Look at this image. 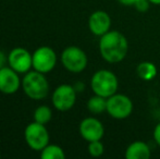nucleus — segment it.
Masks as SVG:
<instances>
[{"mask_svg":"<svg viewBox=\"0 0 160 159\" xmlns=\"http://www.w3.org/2000/svg\"><path fill=\"white\" fill-rule=\"evenodd\" d=\"M99 52L108 63H119L128 55V42L122 33L109 31L99 37Z\"/></svg>","mask_w":160,"mask_h":159,"instance_id":"f257e3e1","label":"nucleus"},{"mask_svg":"<svg viewBox=\"0 0 160 159\" xmlns=\"http://www.w3.org/2000/svg\"><path fill=\"white\" fill-rule=\"evenodd\" d=\"M46 74L38 71L31 70L24 74L22 79V89L28 98L33 100H42L49 94V83Z\"/></svg>","mask_w":160,"mask_h":159,"instance_id":"f03ea898","label":"nucleus"},{"mask_svg":"<svg viewBox=\"0 0 160 159\" xmlns=\"http://www.w3.org/2000/svg\"><path fill=\"white\" fill-rule=\"evenodd\" d=\"M119 81L112 71L101 69L96 71L91 79V88L94 94L108 98L118 92Z\"/></svg>","mask_w":160,"mask_h":159,"instance_id":"7ed1b4c3","label":"nucleus"},{"mask_svg":"<svg viewBox=\"0 0 160 159\" xmlns=\"http://www.w3.org/2000/svg\"><path fill=\"white\" fill-rule=\"evenodd\" d=\"M62 66L71 73H81L86 69L88 58L83 49L78 46H69L60 56Z\"/></svg>","mask_w":160,"mask_h":159,"instance_id":"20e7f679","label":"nucleus"},{"mask_svg":"<svg viewBox=\"0 0 160 159\" xmlns=\"http://www.w3.org/2000/svg\"><path fill=\"white\" fill-rule=\"evenodd\" d=\"M46 124H42L38 122H32L26 125L24 130V138L28 146L33 151L42 152L44 147L49 144L50 136Z\"/></svg>","mask_w":160,"mask_h":159,"instance_id":"39448f33","label":"nucleus"},{"mask_svg":"<svg viewBox=\"0 0 160 159\" xmlns=\"http://www.w3.org/2000/svg\"><path fill=\"white\" fill-rule=\"evenodd\" d=\"M133 102L124 94H113L107 98L106 111L111 118L116 120H123L130 117L133 112Z\"/></svg>","mask_w":160,"mask_h":159,"instance_id":"423d86ee","label":"nucleus"},{"mask_svg":"<svg viewBox=\"0 0 160 159\" xmlns=\"http://www.w3.org/2000/svg\"><path fill=\"white\" fill-rule=\"evenodd\" d=\"M76 94L73 85L70 84H61L56 87L51 95V102L52 106L57 110L65 112L71 110L76 102Z\"/></svg>","mask_w":160,"mask_h":159,"instance_id":"0eeeda50","label":"nucleus"},{"mask_svg":"<svg viewBox=\"0 0 160 159\" xmlns=\"http://www.w3.org/2000/svg\"><path fill=\"white\" fill-rule=\"evenodd\" d=\"M57 60V53L52 48L40 46L33 52V70L47 74L55 69Z\"/></svg>","mask_w":160,"mask_h":159,"instance_id":"6e6552de","label":"nucleus"},{"mask_svg":"<svg viewBox=\"0 0 160 159\" xmlns=\"http://www.w3.org/2000/svg\"><path fill=\"white\" fill-rule=\"evenodd\" d=\"M8 64L19 74H25L33 69V53L22 47H15L8 53Z\"/></svg>","mask_w":160,"mask_h":159,"instance_id":"1a4fd4ad","label":"nucleus"},{"mask_svg":"<svg viewBox=\"0 0 160 159\" xmlns=\"http://www.w3.org/2000/svg\"><path fill=\"white\" fill-rule=\"evenodd\" d=\"M78 131L81 136L89 143L93 141H100L105 134V127L100 120L94 117H88L81 121Z\"/></svg>","mask_w":160,"mask_h":159,"instance_id":"9d476101","label":"nucleus"},{"mask_svg":"<svg viewBox=\"0 0 160 159\" xmlns=\"http://www.w3.org/2000/svg\"><path fill=\"white\" fill-rule=\"evenodd\" d=\"M22 85V80L19 73L10 67H3L0 69V92L6 95H12L17 93Z\"/></svg>","mask_w":160,"mask_h":159,"instance_id":"9b49d317","label":"nucleus"},{"mask_svg":"<svg viewBox=\"0 0 160 159\" xmlns=\"http://www.w3.org/2000/svg\"><path fill=\"white\" fill-rule=\"evenodd\" d=\"M111 27V17L106 11H94L88 17V28L95 36H102L110 31Z\"/></svg>","mask_w":160,"mask_h":159,"instance_id":"f8f14e48","label":"nucleus"},{"mask_svg":"<svg viewBox=\"0 0 160 159\" xmlns=\"http://www.w3.org/2000/svg\"><path fill=\"white\" fill-rule=\"evenodd\" d=\"M152 155V152L147 143L143 141H135L131 143L125 151L127 159H148Z\"/></svg>","mask_w":160,"mask_h":159,"instance_id":"ddd939ff","label":"nucleus"},{"mask_svg":"<svg viewBox=\"0 0 160 159\" xmlns=\"http://www.w3.org/2000/svg\"><path fill=\"white\" fill-rule=\"evenodd\" d=\"M136 73L143 81H152L157 77V67L150 61H143L137 66Z\"/></svg>","mask_w":160,"mask_h":159,"instance_id":"4468645a","label":"nucleus"},{"mask_svg":"<svg viewBox=\"0 0 160 159\" xmlns=\"http://www.w3.org/2000/svg\"><path fill=\"white\" fill-rule=\"evenodd\" d=\"M87 109L93 115H100L107 109V98L94 94L87 102Z\"/></svg>","mask_w":160,"mask_h":159,"instance_id":"2eb2a0df","label":"nucleus"},{"mask_svg":"<svg viewBox=\"0 0 160 159\" xmlns=\"http://www.w3.org/2000/svg\"><path fill=\"white\" fill-rule=\"evenodd\" d=\"M40 157L42 159H64L65 154L62 147L56 144H48L42 149Z\"/></svg>","mask_w":160,"mask_h":159,"instance_id":"dca6fc26","label":"nucleus"},{"mask_svg":"<svg viewBox=\"0 0 160 159\" xmlns=\"http://www.w3.org/2000/svg\"><path fill=\"white\" fill-rule=\"evenodd\" d=\"M52 118V110L50 109V107L42 105L35 109L34 111V121L42 124H47L49 121Z\"/></svg>","mask_w":160,"mask_h":159,"instance_id":"f3484780","label":"nucleus"},{"mask_svg":"<svg viewBox=\"0 0 160 159\" xmlns=\"http://www.w3.org/2000/svg\"><path fill=\"white\" fill-rule=\"evenodd\" d=\"M87 151H88V154L92 157H100L103 154V152H105V146H103V144L101 143V140L93 141V142L88 143Z\"/></svg>","mask_w":160,"mask_h":159,"instance_id":"a211bd4d","label":"nucleus"},{"mask_svg":"<svg viewBox=\"0 0 160 159\" xmlns=\"http://www.w3.org/2000/svg\"><path fill=\"white\" fill-rule=\"evenodd\" d=\"M150 4L152 3L149 2V0H136V2H135L133 7H134L138 12L144 13V12H147Z\"/></svg>","mask_w":160,"mask_h":159,"instance_id":"6ab92c4d","label":"nucleus"},{"mask_svg":"<svg viewBox=\"0 0 160 159\" xmlns=\"http://www.w3.org/2000/svg\"><path fill=\"white\" fill-rule=\"evenodd\" d=\"M152 136H154V141L156 142V144L160 147V122L157 123V125L155 127Z\"/></svg>","mask_w":160,"mask_h":159,"instance_id":"aec40b11","label":"nucleus"},{"mask_svg":"<svg viewBox=\"0 0 160 159\" xmlns=\"http://www.w3.org/2000/svg\"><path fill=\"white\" fill-rule=\"evenodd\" d=\"M7 62H8V56H6V53L0 49V69L6 67Z\"/></svg>","mask_w":160,"mask_h":159,"instance_id":"412c9836","label":"nucleus"},{"mask_svg":"<svg viewBox=\"0 0 160 159\" xmlns=\"http://www.w3.org/2000/svg\"><path fill=\"white\" fill-rule=\"evenodd\" d=\"M121 4L123 6H127V7H133L134 3L136 2V0H118Z\"/></svg>","mask_w":160,"mask_h":159,"instance_id":"4be33fe9","label":"nucleus"},{"mask_svg":"<svg viewBox=\"0 0 160 159\" xmlns=\"http://www.w3.org/2000/svg\"><path fill=\"white\" fill-rule=\"evenodd\" d=\"M74 86V88H75V91L78 92H83L84 91V88H85V85H84V83H81V82H78V83H76L75 85H73Z\"/></svg>","mask_w":160,"mask_h":159,"instance_id":"5701e85b","label":"nucleus"},{"mask_svg":"<svg viewBox=\"0 0 160 159\" xmlns=\"http://www.w3.org/2000/svg\"><path fill=\"white\" fill-rule=\"evenodd\" d=\"M152 4H156V6H160V0H149Z\"/></svg>","mask_w":160,"mask_h":159,"instance_id":"b1692460","label":"nucleus"},{"mask_svg":"<svg viewBox=\"0 0 160 159\" xmlns=\"http://www.w3.org/2000/svg\"><path fill=\"white\" fill-rule=\"evenodd\" d=\"M0 158H1V154H0Z\"/></svg>","mask_w":160,"mask_h":159,"instance_id":"393cba45","label":"nucleus"}]
</instances>
